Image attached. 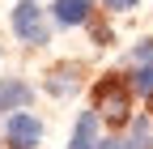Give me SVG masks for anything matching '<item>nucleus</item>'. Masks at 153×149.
I'll return each mask as SVG.
<instances>
[{"label": "nucleus", "instance_id": "obj_8", "mask_svg": "<svg viewBox=\"0 0 153 149\" xmlns=\"http://www.w3.org/2000/svg\"><path fill=\"white\" fill-rule=\"evenodd\" d=\"M128 141H132V149H153V119L140 115L136 124H132V136Z\"/></svg>", "mask_w": 153, "mask_h": 149}, {"label": "nucleus", "instance_id": "obj_2", "mask_svg": "<svg viewBox=\"0 0 153 149\" xmlns=\"http://www.w3.org/2000/svg\"><path fill=\"white\" fill-rule=\"evenodd\" d=\"M4 136L13 149H34L38 141H43V124H38L30 111H13L9 124H4Z\"/></svg>", "mask_w": 153, "mask_h": 149}, {"label": "nucleus", "instance_id": "obj_1", "mask_svg": "<svg viewBox=\"0 0 153 149\" xmlns=\"http://www.w3.org/2000/svg\"><path fill=\"white\" fill-rule=\"evenodd\" d=\"M13 30H17V39L30 43V47H43V43L51 39L47 17H43V9H38L34 0H22V4L13 9Z\"/></svg>", "mask_w": 153, "mask_h": 149}, {"label": "nucleus", "instance_id": "obj_6", "mask_svg": "<svg viewBox=\"0 0 153 149\" xmlns=\"http://www.w3.org/2000/svg\"><path fill=\"white\" fill-rule=\"evenodd\" d=\"M30 98H34V89L26 81H0V111H22V107H30Z\"/></svg>", "mask_w": 153, "mask_h": 149}, {"label": "nucleus", "instance_id": "obj_10", "mask_svg": "<svg viewBox=\"0 0 153 149\" xmlns=\"http://www.w3.org/2000/svg\"><path fill=\"white\" fill-rule=\"evenodd\" d=\"M106 9H115V13H123V9H136V0H106Z\"/></svg>", "mask_w": 153, "mask_h": 149}, {"label": "nucleus", "instance_id": "obj_7", "mask_svg": "<svg viewBox=\"0 0 153 149\" xmlns=\"http://www.w3.org/2000/svg\"><path fill=\"white\" fill-rule=\"evenodd\" d=\"M89 17V0H55V22L60 26H81Z\"/></svg>", "mask_w": 153, "mask_h": 149}, {"label": "nucleus", "instance_id": "obj_5", "mask_svg": "<svg viewBox=\"0 0 153 149\" xmlns=\"http://www.w3.org/2000/svg\"><path fill=\"white\" fill-rule=\"evenodd\" d=\"M68 149H98V111H85V115L76 119Z\"/></svg>", "mask_w": 153, "mask_h": 149}, {"label": "nucleus", "instance_id": "obj_3", "mask_svg": "<svg viewBox=\"0 0 153 149\" xmlns=\"http://www.w3.org/2000/svg\"><path fill=\"white\" fill-rule=\"evenodd\" d=\"M98 111H102L111 124H123V119H128V111H132L128 89H123V85H115V81H102V85H98Z\"/></svg>", "mask_w": 153, "mask_h": 149}, {"label": "nucleus", "instance_id": "obj_9", "mask_svg": "<svg viewBox=\"0 0 153 149\" xmlns=\"http://www.w3.org/2000/svg\"><path fill=\"white\" fill-rule=\"evenodd\" d=\"M98 149H132V141H119V136H106V141H98Z\"/></svg>", "mask_w": 153, "mask_h": 149}, {"label": "nucleus", "instance_id": "obj_4", "mask_svg": "<svg viewBox=\"0 0 153 149\" xmlns=\"http://www.w3.org/2000/svg\"><path fill=\"white\" fill-rule=\"evenodd\" d=\"M132 60H136V72H132V89L145 98H153V43H140L132 51Z\"/></svg>", "mask_w": 153, "mask_h": 149}]
</instances>
